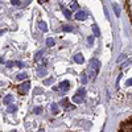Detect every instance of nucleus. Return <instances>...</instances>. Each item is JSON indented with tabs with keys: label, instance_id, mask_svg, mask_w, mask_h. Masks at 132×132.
Listing matches in <instances>:
<instances>
[{
	"label": "nucleus",
	"instance_id": "3",
	"mask_svg": "<svg viewBox=\"0 0 132 132\" xmlns=\"http://www.w3.org/2000/svg\"><path fill=\"white\" fill-rule=\"evenodd\" d=\"M119 132H131V118L128 119L127 122H124L120 127V131Z\"/></svg>",
	"mask_w": 132,
	"mask_h": 132
},
{
	"label": "nucleus",
	"instance_id": "35",
	"mask_svg": "<svg viewBox=\"0 0 132 132\" xmlns=\"http://www.w3.org/2000/svg\"><path fill=\"white\" fill-rule=\"evenodd\" d=\"M102 132H103V131H102Z\"/></svg>",
	"mask_w": 132,
	"mask_h": 132
},
{
	"label": "nucleus",
	"instance_id": "14",
	"mask_svg": "<svg viewBox=\"0 0 132 132\" xmlns=\"http://www.w3.org/2000/svg\"><path fill=\"white\" fill-rule=\"evenodd\" d=\"M7 111L11 112V114H12V112H16V111H17V107L15 106V104H9L8 108H7Z\"/></svg>",
	"mask_w": 132,
	"mask_h": 132
},
{
	"label": "nucleus",
	"instance_id": "27",
	"mask_svg": "<svg viewBox=\"0 0 132 132\" xmlns=\"http://www.w3.org/2000/svg\"><path fill=\"white\" fill-rule=\"evenodd\" d=\"M15 65L19 66V67H23V62H20V61H16V62H15Z\"/></svg>",
	"mask_w": 132,
	"mask_h": 132
},
{
	"label": "nucleus",
	"instance_id": "30",
	"mask_svg": "<svg viewBox=\"0 0 132 132\" xmlns=\"http://www.w3.org/2000/svg\"><path fill=\"white\" fill-rule=\"evenodd\" d=\"M77 8H78V4H77V3H74V4L71 5V9H74V11H75Z\"/></svg>",
	"mask_w": 132,
	"mask_h": 132
},
{
	"label": "nucleus",
	"instance_id": "12",
	"mask_svg": "<svg viewBox=\"0 0 132 132\" xmlns=\"http://www.w3.org/2000/svg\"><path fill=\"white\" fill-rule=\"evenodd\" d=\"M61 104H62V106L65 107V108H73V106H70V104H69V101H67V98H66V99H62V101H61Z\"/></svg>",
	"mask_w": 132,
	"mask_h": 132
},
{
	"label": "nucleus",
	"instance_id": "15",
	"mask_svg": "<svg viewBox=\"0 0 132 132\" xmlns=\"http://www.w3.org/2000/svg\"><path fill=\"white\" fill-rule=\"evenodd\" d=\"M37 74L40 75V77H44V75H46V70L44 69V67H40V69L37 70Z\"/></svg>",
	"mask_w": 132,
	"mask_h": 132
},
{
	"label": "nucleus",
	"instance_id": "25",
	"mask_svg": "<svg viewBox=\"0 0 132 132\" xmlns=\"http://www.w3.org/2000/svg\"><path fill=\"white\" fill-rule=\"evenodd\" d=\"M52 82H53V78H48V79L45 81V85L49 86V85H52Z\"/></svg>",
	"mask_w": 132,
	"mask_h": 132
},
{
	"label": "nucleus",
	"instance_id": "16",
	"mask_svg": "<svg viewBox=\"0 0 132 132\" xmlns=\"http://www.w3.org/2000/svg\"><path fill=\"white\" fill-rule=\"evenodd\" d=\"M81 81H82V83H87V74L86 73H82V75H81Z\"/></svg>",
	"mask_w": 132,
	"mask_h": 132
},
{
	"label": "nucleus",
	"instance_id": "28",
	"mask_svg": "<svg viewBox=\"0 0 132 132\" xmlns=\"http://www.w3.org/2000/svg\"><path fill=\"white\" fill-rule=\"evenodd\" d=\"M12 4H13V5H19V4H20V0H12Z\"/></svg>",
	"mask_w": 132,
	"mask_h": 132
},
{
	"label": "nucleus",
	"instance_id": "23",
	"mask_svg": "<svg viewBox=\"0 0 132 132\" xmlns=\"http://www.w3.org/2000/svg\"><path fill=\"white\" fill-rule=\"evenodd\" d=\"M41 111H42V108H41V107H35V110H33V112H35V114H41Z\"/></svg>",
	"mask_w": 132,
	"mask_h": 132
},
{
	"label": "nucleus",
	"instance_id": "31",
	"mask_svg": "<svg viewBox=\"0 0 132 132\" xmlns=\"http://www.w3.org/2000/svg\"><path fill=\"white\" fill-rule=\"evenodd\" d=\"M131 85H132V79H128L127 81V86H131Z\"/></svg>",
	"mask_w": 132,
	"mask_h": 132
},
{
	"label": "nucleus",
	"instance_id": "19",
	"mask_svg": "<svg viewBox=\"0 0 132 132\" xmlns=\"http://www.w3.org/2000/svg\"><path fill=\"white\" fill-rule=\"evenodd\" d=\"M63 15H65L66 17L69 19V17H70V16H71V12H70V11H69V9H66V8H63Z\"/></svg>",
	"mask_w": 132,
	"mask_h": 132
},
{
	"label": "nucleus",
	"instance_id": "34",
	"mask_svg": "<svg viewBox=\"0 0 132 132\" xmlns=\"http://www.w3.org/2000/svg\"><path fill=\"white\" fill-rule=\"evenodd\" d=\"M11 132H17V131H11Z\"/></svg>",
	"mask_w": 132,
	"mask_h": 132
},
{
	"label": "nucleus",
	"instance_id": "6",
	"mask_svg": "<svg viewBox=\"0 0 132 132\" xmlns=\"http://www.w3.org/2000/svg\"><path fill=\"white\" fill-rule=\"evenodd\" d=\"M12 102H13V96H12L11 94H9V95H5V96L3 98V103H4V104H8V106H9Z\"/></svg>",
	"mask_w": 132,
	"mask_h": 132
},
{
	"label": "nucleus",
	"instance_id": "29",
	"mask_svg": "<svg viewBox=\"0 0 132 132\" xmlns=\"http://www.w3.org/2000/svg\"><path fill=\"white\" fill-rule=\"evenodd\" d=\"M15 65V62H12V61H9V62H7V66H8V67H12V66Z\"/></svg>",
	"mask_w": 132,
	"mask_h": 132
},
{
	"label": "nucleus",
	"instance_id": "32",
	"mask_svg": "<svg viewBox=\"0 0 132 132\" xmlns=\"http://www.w3.org/2000/svg\"><path fill=\"white\" fill-rule=\"evenodd\" d=\"M45 1H46V0H38V3H40V4H42V3H45Z\"/></svg>",
	"mask_w": 132,
	"mask_h": 132
},
{
	"label": "nucleus",
	"instance_id": "9",
	"mask_svg": "<svg viewBox=\"0 0 132 132\" xmlns=\"http://www.w3.org/2000/svg\"><path fill=\"white\" fill-rule=\"evenodd\" d=\"M50 110H52V112L54 115H57L58 112H60V107H58L57 103H52V106H50Z\"/></svg>",
	"mask_w": 132,
	"mask_h": 132
},
{
	"label": "nucleus",
	"instance_id": "8",
	"mask_svg": "<svg viewBox=\"0 0 132 132\" xmlns=\"http://www.w3.org/2000/svg\"><path fill=\"white\" fill-rule=\"evenodd\" d=\"M83 61H85V58H83V56L81 54V53H78V54L74 56V62H77V63H83Z\"/></svg>",
	"mask_w": 132,
	"mask_h": 132
},
{
	"label": "nucleus",
	"instance_id": "2",
	"mask_svg": "<svg viewBox=\"0 0 132 132\" xmlns=\"http://www.w3.org/2000/svg\"><path fill=\"white\" fill-rule=\"evenodd\" d=\"M85 95H86V91H85V89H79L77 94L73 96V102H74V103H82V102H83Z\"/></svg>",
	"mask_w": 132,
	"mask_h": 132
},
{
	"label": "nucleus",
	"instance_id": "20",
	"mask_svg": "<svg viewBox=\"0 0 132 132\" xmlns=\"http://www.w3.org/2000/svg\"><path fill=\"white\" fill-rule=\"evenodd\" d=\"M126 58H127V56L126 54H120V56H119V57H118V60H116V62H122V61H123V60H126Z\"/></svg>",
	"mask_w": 132,
	"mask_h": 132
},
{
	"label": "nucleus",
	"instance_id": "21",
	"mask_svg": "<svg viewBox=\"0 0 132 132\" xmlns=\"http://www.w3.org/2000/svg\"><path fill=\"white\" fill-rule=\"evenodd\" d=\"M25 78H26L25 73H20V74H17V79H25Z\"/></svg>",
	"mask_w": 132,
	"mask_h": 132
},
{
	"label": "nucleus",
	"instance_id": "5",
	"mask_svg": "<svg viewBox=\"0 0 132 132\" xmlns=\"http://www.w3.org/2000/svg\"><path fill=\"white\" fill-rule=\"evenodd\" d=\"M69 87H70V83L67 82V81H63V82H61V85H60L58 89H60L62 92H66L67 90H69Z\"/></svg>",
	"mask_w": 132,
	"mask_h": 132
},
{
	"label": "nucleus",
	"instance_id": "7",
	"mask_svg": "<svg viewBox=\"0 0 132 132\" xmlns=\"http://www.w3.org/2000/svg\"><path fill=\"white\" fill-rule=\"evenodd\" d=\"M75 19H77V20H85V19H86V13H85L83 11H78L77 13H75Z\"/></svg>",
	"mask_w": 132,
	"mask_h": 132
},
{
	"label": "nucleus",
	"instance_id": "26",
	"mask_svg": "<svg viewBox=\"0 0 132 132\" xmlns=\"http://www.w3.org/2000/svg\"><path fill=\"white\" fill-rule=\"evenodd\" d=\"M114 9H115V13H116V16H119V15H120V12H119L118 5H116V4H114Z\"/></svg>",
	"mask_w": 132,
	"mask_h": 132
},
{
	"label": "nucleus",
	"instance_id": "17",
	"mask_svg": "<svg viewBox=\"0 0 132 132\" xmlns=\"http://www.w3.org/2000/svg\"><path fill=\"white\" fill-rule=\"evenodd\" d=\"M92 32H94L95 36H99L101 35V32H99V28H98L96 25H92Z\"/></svg>",
	"mask_w": 132,
	"mask_h": 132
},
{
	"label": "nucleus",
	"instance_id": "24",
	"mask_svg": "<svg viewBox=\"0 0 132 132\" xmlns=\"http://www.w3.org/2000/svg\"><path fill=\"white\" fill-rule=\"evenodd\" d=\"M87 42H89V45H92V44H94V37H92V36H90V37L87 38Z\"/></svg>",
	"mask_w": 132,
	"mask_h": 132
},
{
	"label": "nucleus",
	"instance_id": "1",
	"mask_svg": "<svg viewBox=\"0 0 132 132\" xmlns=\"http://www.w3.org/2000/svg\"><path fill=\"white\" fill-rule=\"evenodd\" d=\"M99 67H101V63H99V61L95 60V58H92V60L90 61L89 70H87V74H89V77L91 78V79H95L98 71H99Z\"/></svg>",
	"mask_w": 132,
	"mask_h": 132
},
{
	"label": "nucleus",
	"instance_id": "33",
	"mask_svg": "<svg viewBox=\"0 0 132 132\" xmlns=\"http://www.w3.org/2000/svg\"><path fill=\"white\" fill-rule=\"evenodd\" d=\"M38 132H45V131H44V129H42V128H41V129H40V131H38Z\"/></svg>",
	"mask_w": 132,
	"mask_h": 132
},
{
	"label": "nucleus",
	"instance_id": "13",
	"mask_svg": "<svg viewBox=\"0 0 132 132\" xmlns=\"http://www.w3.org/2000/svg\"><path fill=\"white\" fill-rule=\"evenodd\" d=\"M44 53H45L44 50H40V52L36 53V54H35V61H40V58L44 56Z\"/></svg>",
	"mask_w": 132,
	"mask_h": 132
},
{
	"label": "nucleus",
	"instance_id": "11",
	"mask_svg": "<svg viewBox=\"0 0 132 132\" xmlns=\"http://www.w3.org/2000/svg\"><path fill=\"white\" fill-rule=\"evenodd\" d=\"M126 9L127 13L129 15V19H131V0H126Z\"/></svg>",
	"mask_w": 132,
	"mask_h": 132
},
{
	"label": "nucleus",
	"instance_id": "4",
	"mask_svg": "<svg viewBox=\"0 0 132 132\" xmlns=\"http://www.w3.org/2000/svg\"><path fill=\"white\" fill-rule=\"evenodd\" d=\"M29 89H30V83L29 82H24L21 86H19V92L20 94H26L29 91Z\"/></svg>",
	"mask_w": 132,
	"mask_h": 132
},
{
	"label": "nucleus",
	"instance_id": "18",
	"mask_svg": "<svg viewBox=\"0 0 132 132\" xmlns=\"http://www.w3.org/2000/svg\"><path fill=\"white\" fill-rule=\"evenodd\" d=\"M46 45H48L49 48L53 46V45H54V40H53V38H48V40H46Z\"/></svg>",
	"mask_w": 132,
	"mask_h": 132
},
{
	"label": "nucleus",
	"instance_id": "10",
	"mask_svg": "<svg viewBox=\"0 0 132 132\" xmlns=\"http://www.w3.org/2000/svg\"><path fill=\"white\" fill-rule=\"evenodd\" d=\"M38 28H40L42 32H46V30H48V25L45 24V21H40V23H38Z\"/></svg>",
	"mask_w": 132,
	"mask_h": 132
},
{
	"label": "nucleus",
	"instance_id": "22",
	"mask_svg": "<svg viewBox=\"0 0 132 132\" xmlns=\"http://www.w3.org/2000/svg\"><path fill=\"white\" fill-rule=\"evenodd\" d=\"M63 30H65V32H71L73 30V26H70V25H66V26H63Z\"/></svg>",
	"mask_w": 132,
	"mask_h": 132
}]
</instances>
